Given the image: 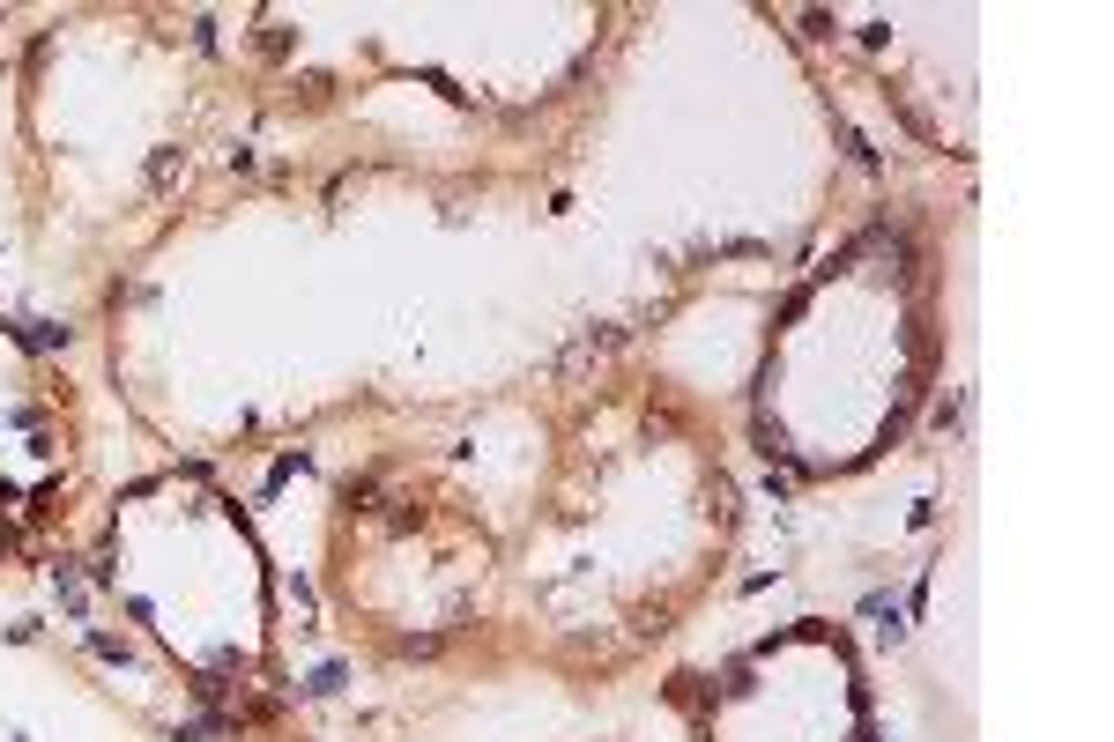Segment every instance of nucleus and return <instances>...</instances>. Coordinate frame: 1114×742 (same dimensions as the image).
Segmentation results:
<instances>
[{"mask_svg":"<svg viewBox=\"0 0 1114 742\" xmlns=\"http://www.w3.org/2000/svg\"><path fill=\"white\" fill-rule=\"evenodd\" d=\"M16 334L30 350H68V327H52V319H16Z\"/></svg>","mask_w":1114,"mask_h":742,"instance_id":"f257e3e1","label":"nucleus"},{"mask_svg":"<svg viewBox=\"0 0 1114 742\" xmlns=\"http://www.w3.org/2000/svg\"><path fill=\"white\" fill-rule=\"evenodd\" d=\"M179 171H186V149H156L149 156V186H172Z\"/></svg>","mask_w":1114,"mask_h":742,"instance_id":"f03ea898","label":"nucleus"},{"mask_svg":"<svg viewBox=\"0 0 1114 742\" xmlns=\"http://www.w3.org/2000/svg\"><path fill=\"white\" fill-rule=\"evenodd\" d=\"M305 691H312V698H327V691H342V661H327V668H312V675H305Z\"/></svg>","mask_w":1114,"mask_h":742,"instance_id":"7ed1b4c3","label":"nucleus"},{"mask_svg":"<svg viewBox=\"0 0 1114 742\" xmlns=\"http://www.w3.org/2000/svg\"><path fill=\"white\" fill-rule=\"evenodd\" d=\"M52 587H60V601H68V609H75V616H82V580H75V572H68V564H52Z\"/></svg>","mask_w":1114,"mask_h":742,"instance_id":"20e7f679","label":"nucleus"}]
</instances>
